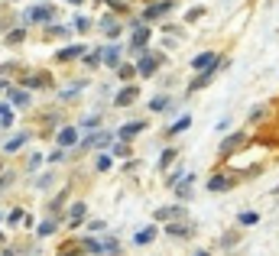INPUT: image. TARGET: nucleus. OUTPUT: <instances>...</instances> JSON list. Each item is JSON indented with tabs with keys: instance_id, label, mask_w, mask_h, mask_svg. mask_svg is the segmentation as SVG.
<instances>
[{
	"instance_id": "nucleus-20",
	"label": "nucleus",
	"mask_w": 279,
	"mask_h": 256,
	"mask_svg": "<svg viewBox=\"0 0 279 256\" xmlns=\"http://www.w3.org/2000/svg\"><path fill=\"white\" fill-rule=\"evenodd\" d=\"M81 246H85L88 253H101V243H98V240H88V237H85V240H81Z\"/></svg>"
},
{
	"instance_id": "nucleus-5",
	"label": "nucleus",
	"mask_w": 279,
	"mask_h": 256,
	"mask_svg": "<svg viewBox=\"0 0 279 256\" xmlns=\"http://www.w3.org/2000/svg\"><path fill=\"white\" fill-rule=\"evenodd\" d=\"M211 65H217V55L214 52H201V55H195L192 59V68H198V72H205V68Z\"/></svg>"
},
{
	"instance_id": "nucleus-25",
	"label": "nucleus",
	"mask_w": 279,
	"mask_h": 256,
	"mask_svg": "<svg viewBox=\"0 0 279 256\" xmlns=\"http://www.w3.org/2000/svg\"><path fill=\"white\" fill-rule=\"evenodd\" d=\"M98 169H101V172L111 169V156H98Z\"/></svg>"
},
{
	"instance_id": "nucleus-19",
	"label": "nucleus",
	"mask_w": 279,
	"mask_h": 256,
	"mask_svg": "<svg viewBox=\"0 0 279 256\" xmlns=\"http://www.w3.org/2000/svg\"><path fill=\"white\" fill-rule=\"evenodd\" d=\"M85 211H88L85 204H75V207H72V224H78V220L85 217Z\"/></svg>"
},
{
	"instance_id": "nucleus-16",
	"label": "nucleus",
	"mask_w": 279,
	"mask_h": 256,
	"mask_svg": "<svg viewBox=\"0 0 279 256\" xmlns=\"http://www.w3.org/2000/svg\"><path fill=\"white\" fill-rule=\"evenodd\" d=\"M185 127H192V117H182V120H175L172 127H169V133L175 136V133H182V130H185Z\"/></svg>"
},
{
	"instance_id": "nucleus-8",
	"label": "nucleus",
	"mask_w": 279,
	"mask_h": 256,
	"mask_svg": "<svg viewBox=\"0 0 279 256\" xmlns=\"http://www.w3.org/2000/svg\"><path fill=\"white\" fill-rule=\"evenodd\" d=\"M137 88H124V91H120L117 94V98H114V104H117V107H127V104H133V101H137Z\"/></svg>"
},
{
	"instance_id": "nucleus-1",
	"label": "nucleus",
	"mask_w": 279,
	"mask_h": 256,
	"mask_svg": "<svg viewBox=\"0 0 279 256\" xmlns=\"http://www.w3.org/2000/svg\"><path fill=\"white\" fill-rule=\"evenodd\" d=\"M143 130H146V123H140V120H133V123H124V127L117 130V136L120 140H133V136H140Z\"/></svg>"
},
{
	"instance_id": "nucleus-30",
	"label": "nucleus",
	"mask_w": 279,
	"mask_h": 256,
	"mask_svg": "<svg viewBox=\"0 0 279 256\" xmlns=\"http://www.w3.org/2000/svg\"><path fill=\"white\" fill-rule=\"evenodd\" d=\"M195 256H208V253H195Z\"/></svg>"
},
{
	"instance_id": "nucleus-15",
	"label": "nucleus",
	"mask_w": 279,
	"mask_h": 256,
	"mask_svg": "<svg viewBox=\"0 0 279 256\" xmlns=\"http://www.w3.org/2000/svg\"><path fill=\"white\" fill-rule=\"evenodd\" d=\"M146 43H149V30H143V26H140V30L133 33V46L140 49V46H146Z\"/></svg>"
},
{
	"instance_id": "nucleus-21",
	"label": "nucleus",
	"mask_w": 279,
	"mask_h": 256,
	"mask_svg": "<svg viewBox=\"0 0 279 256\" xmlns=\"http://www.w3.org/2000/svg\"><path fill=\"white\" fill-rule=\"evenodd\" d=\"M10 120H13V114L7 110V104H0V123H4V127H10Z\"/></svg>"
},
{
	"instance_id": "nucleus-9",
	"label": "nucleus",
	"mask_w": 279,
	"mask_h": 256,
	"mask_svg": "<svg viewBox=\"0 0 279 256\" xmlns=\"http://www.w3.org/2000/svg\"><path fill=\"white\" fill-rule=\"evenodd\" d=\"M169 10H172V4H169V0H162V4L149 7V10L143 13V17H146V20H153V17H162V13H169Z\"/></svg>"
},
{
	"instance_id": "nucleus-28",
	"label": "nucleus",
	"mask_w": 279,
	"mask_h": 256,
	"mask_svg": "<svg viewBox=\"0 0 279 256\" xmlns=\"http://www.w3.org/2000/svg\"><path fill=\"white\" fill-rule=\"evenodd\" d=\"M166 233H172V237H182V233H185V227H182V224H179V227H166Z\"/></svg>"
},
{
	"instance_id": "nucleus-7",
	"label": "nucleus",
	"mask_w": 279,
	"mask_h": 256,
	"mask_svg": "<svg viewBox=\"0 0 279 256\" xmlns=\"http://www.w3.org/2000/svg\"><path fill=\"white\" fill-rule=\"evenodd\" d=\"M240 143H243V133H234V136H227V140L221 143V156H230L237 146H240Z\"/></svg>"
},
{
	"instance_id": "nucleus-14",
	"label": "nucleus",
	"mask_w": 279,
	"mask_h": 256,
	"mask_svg": "<svg viewBox=\"0 0 279 256\" xmlns=\"http://www.w3.org/2000/svg\"><path fill=\"white\" fill-rule=\"evenodd\" d=\"M156 237V227H143V230L137 233V237H133V240H137V243L143 246V243H149V240H153Z\"/></svg>"
},
{
	"instance_id": "nucleus-22",
	"label": "nucleus",
	"mask_w": 279,
	"mask_h": 256,
	"mask_svg": "<svg viewBox=\"0 0 279 256\" xmlns=\"http://www.w3.org/2000/svg\"><path fill=\"white\" fill-rule=\"evenodd\" d=\"M52 230H56V224H52V220H46V224H39V230H36V233H39V237H49Z\"/></svg>"
},
{
	"instance_id": "nucleus-6",
	"label": "nucleus",
	"mask_w": 279,
	"mask_h": 256,
	"mask_svg": "<svg viewBox=\"0 0 279 256\" xmlns=\"http://www.w3.org/2000/svg\"><path fill=\"white\" fill-rule=\"evenodd\" d=\"M72 143H78V130H75V127H65L62 133H59V149L72 146Z\"/></svg>"
},
{
	"instance_id": "nucleus-29",
	"label": "nucleus",
	"mask_w": 279,
	"mask_h": 256,
	"mask_svg": "<svg viewBox=\"0 0 279 256\" xmlns=\"http://www.w3.org/2000/svg\"><path fill=\"white\" fill-rule=\"evenodd\" d=\"M69 4H81V0H69Z\"/></svg>"
},
{
	"instance_id": "nucleus-18",
	"label": "nucleus",
	"mask_w": 279,
	"mask_h": 256,
	"mask_svg": "<svg viewBox=\"0 0 279 256\" xmlns=\"http://www.w3.org/2000/svg\"><path fill=\"white\" fill-rule=\"evenodd\" d=\"M175 214H182V207H162V211H156V217L169 220V217H175Z\"/></svg>"
},
{
	"instance_id": "nucleus-17",
	"label": "nucleus",
	"mask_w": 279,
	"mask_h": 256,
	"mask_svg": "<svg viewBox=\"0 0 279 256\" xmlns=\"http://www.w3.org/2000/svg\"><path fill=\"white\" fill-rule=\"evenodd\" d=\"M10 101L20 104V107H26V104H30V94H26V91H10Z\"/></svg>"
},
{
	"instance_id": "nucleus-27",
	"label": "nucleus",
	"mask_w": 279,
	"mask_h": 256,
	"mask_svg": "<svg viewBox=\"0 0 279 256\" xmlns=\"http://www.w3.org/2000/svg\"><path fill=\"white\" fill-rule=\"evenodd\" d=\"M240 224H247V227L256 224V214H240Z\"/></svg>"
},
{
	"instance_id": "nucleus-23",
	"label": "nucleus",
	"mask_w": 279,
	"mask_h": 256,
	"mask_svg": "<svg viewBox=\"0 0 279 256\" xmlns=\"http://www.w3.org/2000/svg\"><path fill=\"white\" fill-rule=\"evenodd\" d=\"M149 107H153V110H169V98H153Z\"/></svg>"
},
{
	"instance_id": "nucleus-3",
	"label": "nucleus",
	"mask_w": 279,
	"mask_h": 256,
	"mask_svg": "<svg viewBox=\"0 0 279 256\" xmlns=\"http://www.w3.org/2000/svg\"><path fill=\"white\" fill-rule=\"evenodd\" d=\"M159 62H162V55H149V52H146V55H143V62H140V68H137V72L149 78V75L156 72V65H159Z\"/></svg>"
},
{
	"instance_id": "nucleus-4",
	"label": "nucleus",
	"mask_w": 279,
	"mask_h": 256,
	"mask_svg": "<svg viewBox=\"0 0 279 256\" xmlns=\"http://www.w3.org/2000/svg\"><path fill=\"white\" fill-rule=\"evenodd\" d=\"M217 75V65H211V68H205V72H198V78L192 81V85H188V91H198V88H205L211 78H214Z\"/></svg>"
},
{
	"instance_id": "nucleus-10",
	"label": "nucleus",
	"mask_w": 279,
	"mask_h": 256,
	"mask_svg": "<svg viewBox=\"0 0 279 256\" xmlns=\"http://www.w3.org/2000/svg\"><path fill=\"white\" fill-rule=\"evenodd\" d=\"M208 188H211V191H227V188H230V178H227V175H214V178L208 182Z\"/></svg>"
},
{
	"instance_id": "nucleus-26",
	"label": "nucleus",
	"mask_w": 279,
	"mask_h": 256,
	"mask_svg": "<svg viewBox=\"0 0 279 256\" xmlns=\"http://www.w3.org/2000/svg\"><path fill=\"white\" fill-rule=\"evenodd\" d=\"M172 159H175V153H172V149H166V153H162V159H159V165H162V169H166V165L172 162Z\"/></svg>"
},
{
	"instance_id": "nucleus-2",
	"label": "nucleus",
	"mask_w": 279,
	"mask_h": 256,
	"mask_svg": "<svg viewBox=\"0 0 279 256\" xmlns=\"http://www.w3.org/2000/svg\"><path fill=\"white\" fill-rule=\"evenodd\" d=\"M52 17H56V7H49V4L46 7H33L30 10V20H36V23H49Z\"/></svg>"
},
{
	"instance_id": "nucleus-12",
	"label": "nucleus",
	"mask_w": 279,
	"mask_h": 256,
	"mask_svg": "<svg viewBox=\"0 0 279 256\" xmlns=\"http://www.w3.org/2000/svg\"><path fill=\"white\" fill-rule=\"evenodd\" d=\"M81 52H85L81 46H69V49H62V52H59V62H72V59H78Z\"/></svg>"
},
{
	"instance_id": "nucleus-13",
	"label": "nucleus",
	"mask_w": 279,
	"mask_h": 256,
	"mask_svg": "<svg viewBox=\"0 0 279 256\" xmlns=\"http://www.w3.org/2000/svg\"><path fill=\"white\" fill-rule=\"evenodd\" d=\"M101 55H104V65H117V62H120V49H117V46H111V49H104Z\"/></svg>"
},
{
	"instance_id": "nucleus-24",
	"label": "nucleus",
	"mask_w": 279,
	"mask_h": 256,
	"mask_svg": "<svg viewBox=\"0 0 279 256\" xmlns=\"http://www.w3.org/2000/svg\"><path fill=\"white\" fill-rule=\"evenodd\" d=\"M75 26H78V33H88V26H91V20H88V17H78V20H75Z\"/></svg>"
},
{
	"instance_id": "nucleus-11",
	"label": "nucleus",
	"mask_w": 279,
	"mask_h": 256,
	"mask_svg": "<svg viewBox=\"0 0 279 256\" xmlns=\"http://www.w3.org/2000/svg\"><path fill=\"white\" fill-rule=\"evenodd\" d=\"M26 140H30V133H17V136H13V140H7V153H17V149L23 146Z\"/></svg>"
}]
</instances>
